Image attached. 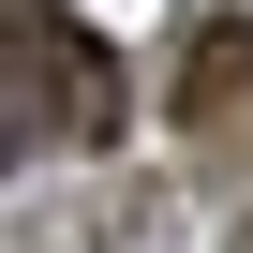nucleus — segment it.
<instances>
[{"label":"nucleus","instance_id":"obj_1","mask_svg":"<svg viewBox=\"0 0 253 253\" xmlns=\"http://www.w3.org/2000/svg\"><path fill=\"white\" fill-rule=\"evenodd\" d=\"M179 134L209 164L253 149V15H194V45H179Z\"/></svg>","mask_w":253,"mask_h":253}]
</instances>
